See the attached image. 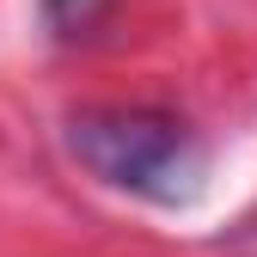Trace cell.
I'll list each match as a JSON object with an SVG mask.
<instances>
[{"label":"cell","instance_id":"6da1fadb","mask_svg":"<svg viewBox=\"0 0 257 257\" xmlns=\"http://www.w3.org/2000/svg\"><path fill=\"white\" fill-rule=\"evenodd\" d=\"M86 172L147 202H190L202 190V147L159 110H86L68 128Z\"/></svg>","mask_w":257,"mask_h":257},{"label":"cell","instance_id":"7a4b0ae2","mask_svg":"<svg viewBox=\"0 0 257 257\" xmlns=\"http://www.w3.org/2000/svg\"><path fill=\"white\" fill-rule=\"evenodd\" d=\"M104 7H110V0H43V13H49V25L61 31V37L92 31V25L104 19Z\"/></svg>","mask_w":257,"mask_h":257}]
</instances>
